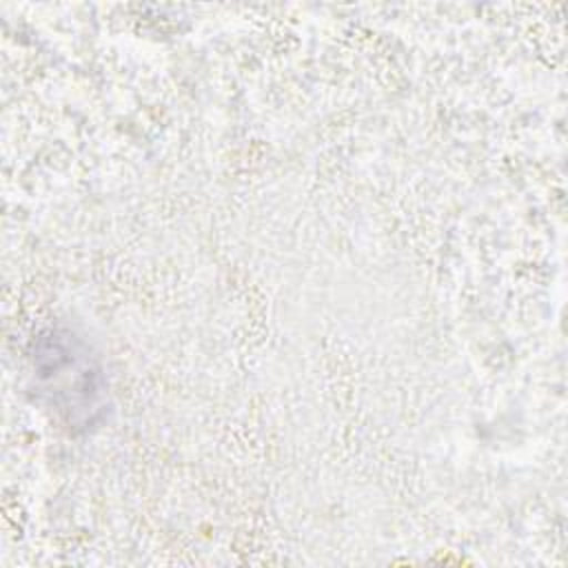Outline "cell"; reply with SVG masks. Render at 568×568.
<instances>
[{
  "mask_svg": "<svg viewBox=\"0 0 568 568\" xmlns=\"http://www.w3.org/2000/svg\"><path fill=\"white\" fill-rule=\"evenodd\" d=\"M33 368L42 393L71 426H87L102 408L104 386L89 348L67 331H49L38 339Z\"/></svg>",
  "mask_w": 568,
  "mask_h": 568,
  "instance_id": "1",
  "label": "cell"
}]
</instances>
